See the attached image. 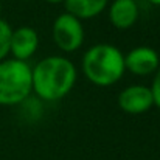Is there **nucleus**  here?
I'll list each match as a JSON object with an SVG mask.
<instances>
[{"label":"nucleus","mask_w":160,"mask_h":160,"mask_svg":"<svg viewBox=\"0 0 160 160\" xmlns=\"http://www.w3.org/2000/svg\"><path fill=\"white\" fill-rule=\"evenodd\" d=\"M109 19L118 30L131 28L138 19V6L135 0H113L109 6Z\"/></svg>","instance_id":"nucleus-8"},{"label":"nucleus","mask_w":160,"mask_h":160,"mask_svg":"<svg viewBox=\"0 0 160 160\" xmlns=\"http://www.w3.org/2000/svg\"><path fill=\"white\" fill-rule=\"evenodd\" d=\"M107 2L109 0H64V5L68 14L79 20H86L101 14L106 9Z\"/></svg>","instance_id":"nucleus-9"},{"label":"nucleus","mask_w":160,"mask_h":160,"mask_svg":"<svg viewBox=\"0 0 160 160\" xmlns=\"http://www.w3.org/2000/svg\"><path fill=\"white\" fill-rule=\"evenodd\" d=\"M38 45H39V36L31 27H19L17 30H12L9 53L12 54L14 59L27 62V59H30L36 53Z\"/></svg>","instance_id":"nucleus-7"},{"label":"nucleus","mask_w":160,"mask_h":160,"mask_svg":"<svg viewBox=\"0 0 160 160\" xmlns=\"http://www.w3.org/2000/svg\"><path fill=\"white\" fill-rule=\"evenodd\" d=\"M19 2H31V0H19Z\"/></svg>","instance_id":"nucleus-15"},{"label":"nucleus","mask_w":160,"mask_h":160,"mask_svg":"<svg viewBox=\"0 0 160 160\" xmlns=\"http://www.w3.org/2000/svg\"><path fill=\"white\" fill-rule=\"evenodd\" d=\"M149 3H152V5H156V6H160V0H148Z\"/></svg>","instance_id":"nucleus-13"},{"label":"nucleus","mask_w":160,"mask_h":160,"mask_svg":"<svg viewBox=\"0 0 160 160\" xmlns=\"http://www.w3.org/2000/svg\"><path fill=\"white\" fill-rule=\"evenodd\" d=\"M33 90L31 67L25 61H0V106H16L28 98Z\"/></svg>","instance_id":"nucleus-3"},{"label":"nucleus","mask_w":160,"mask_h":160,"mask_svg":"<svg viewBox=\"0 0 160 160\" xmlns=\"http://www.w3.org/2000/svg\"><path fill=\"white\" fill-rule=\"evenodd\" d=\"M53 41L56 47L65 53L76 52L84 41V28L79 19L64 12L53 22Z\"/></svg>","instance_id":"nucleus-4"},{"label":"nucleus","mask_w":160,"mask_h":160,"mask_svg":"<svg viewBox=\"0 0 160 160\" xmlns=\"http://www.w3.org/2000/svg\"><path fill=\"white\" fill-rule=\"evenodd\" d=\"M159 65V54L151 47H135L124 56V68L137 76L151 75Z\"/></svg>","instance_id":"nucleus-6"},{"label":"nucleus","mask_w":160,"mask_h":160,"mask_svg":"<svg viewBox=\"0 0 160 160\" xmlns=\"http://www.w3.org/2000/svg\"><path fill=\"white\" fill-rule=\"evenodd\" d=\"M124 70V56L110 44L93 45L82 56V72L95 86L106 87L115 84L121 79Z\"/></svg>","instance_id":"nucleus-2"},{"label":"nucleus","mask_w":160,"mask_h":160,"mask_svg":"<svg viewBox=\"0 0 160 160\" xmlns=\"http://www.w3.org/2000/svg\"><path fill=\"white\" fill-rule=\"evenodd\" d=\"M0 19H2V2H0Z\"/></svg>","instance_id":"nucleus-14"},{"label":"nucleus","mask_w":160,"mask_h":160,"mask_svg":"<svg viewBox=\"0 0 160 160\" xmlns=\"http://www.w3.org/2000/svg\"><path fill=\"white\" fill-rule=\"evenodd\" d=\"M50 5H58V3H64V0H45Z\"/></svg>","instance_id":"nucleus-12"},{"label":"nucleus","mask_w":160,"mask_h":160,"mask_svg":"<svg viewBox=\"0 0 160 160\" xmlns=\"http://www.w3.org/2000/svg\"><path fill=\"white\" fill-rule=\"evenodd\" d=\"M33 90L44 101L64 98L76 82V68L64 56H48L31 68Z\"/></svg>","instance_id":"nucleus-1"},{"label":"nucleus","mask_w":160,"mask_h":160,"mask_svg":"<svg viewBox=\"0 0 160 160\" xmlns=\"http://www.w3.org/2000/svg\"><path fill=\"white\" fill-rule=\"evenodd\" d=\"M154 73H156V75H154V79H152V86H151L149 89H151V93H152L154 104L160 109V65Z\"/></svg>","instance_id":"nucleus-11"},{"label":"nucleus","mask_w":160,"mask_h":160,"mask_svg":"<svg viewBox=\"0 0 160 160\" xmlns=\"http://www.w3.org/2000/svg\"><path fill=\"white\" fill-rule=\"evenodd\" d=\"M11 33H12V28L9 27V23L0 19V61L6 59V56L9 53Z\"/></svg>","instance_id":"nucleus-10"},{"label":"nucleus","mask_w":160,"mask_h":160,"mask_svg":"<svg viewBox=\"0 0 160 160\" xmlns=\"http://www.w3.org/2000/svg\"><path fill=\"white\" fill-rule=\"evenodd\" d=\"M118 106L129 115L145 113L154 106L151 89L142 84H134L123 89L118 95Z\"/></svg>","instance_id":"nucleus-5"}]
</instances>
